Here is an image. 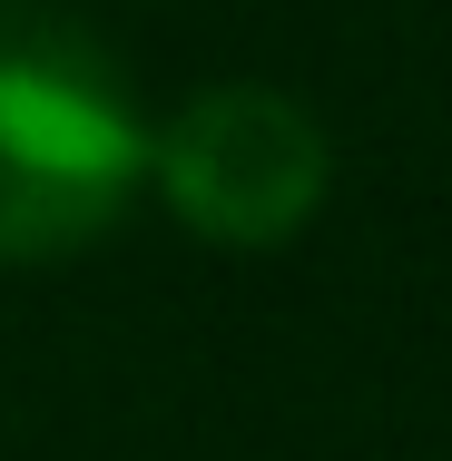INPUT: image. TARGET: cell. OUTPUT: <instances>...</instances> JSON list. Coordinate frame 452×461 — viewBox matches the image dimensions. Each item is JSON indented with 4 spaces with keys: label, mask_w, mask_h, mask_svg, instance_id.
I'll list each match as a JSON object with an SVG mask.
<instances>
[{
    "label": "cell",
    "mask_w": 452,
    "mask_h": 461,
    "mask_svg": "<svg viewBox=\"0 0 452 461\" xmlns=\"http://www.w3.org/2000/svg\"><path fill=\"white\" fill-rule=\"evenodd\" d=\"M148 177L128 69L50 0H0V266L98 246Z\"/></svg>",
    "instance_id": "obj_1"
},
{
    "label": "cell",
    "mask_w": 452,
    "mask_h": 461,
    "mask_svg": "<svg viewBox=\"0 0 452 461\" xmlns=\"http://www.w3.org/2000/svg\"><path fill=\"white\" fill-rule=\"evenodd\" d=\"M148 177L168 186L178 226H197V236L285 246L315 226V206L335 186V138L305 98L266 89V79H226L148 138Z\"/></svg>",
    "instance_id": "obj_2"
}]
</instances>
